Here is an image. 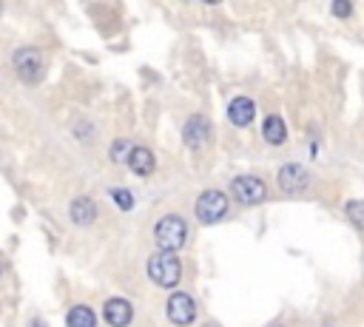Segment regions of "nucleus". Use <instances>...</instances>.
Listing matches in <instances>:
<instances>
[{
	"label": "nucleus",
	"instance_id": "1",
	"mask_svg": "<svg viewBox=\"0 0 364 327\" xmlns=\"http://www.w3.org/2000/svg\"><path fill=\"white\" fill-rule=\"evenodd\" d=\"M188 239V225L180 217H162L154 228V242L160 247V254H177L182 251V245Z\"/></svg>",
	"mask_w": 364,
	"mask_h": 327
},
{
	"label": "nucleus",
	"instance_id": "2",
	"mask_svg": "<svg viewBox=\"0 0 364 327\" xmlns=\"http://www.w3.org/2000/svg\"><path fill=\"white\" fill-rule=\"evenodd\" d=\"M148 276L160 287H174L182 276V265L177 254H154L148 259Z\"/></svg>",
	"mask_w": 364,
	"mask_h": 327
},
{
	"label": "nucleus",
	"instance_id": "3",
	"mask_svg": "<svg viewBox=\"0 0 364 327\" xmlns=\"http://www.w3.org/2000/svg\"><path fill=\"white\" fill-rule=\"evenodd\" d=\"M12 66L23 83H37L43 77V57L34 49H17L12 57Z\"/></svg>",
	"mask_w": 364,
	"mask_h": 327
},
{
	"label": "nucleus",
	"instance_id": "4",
	"mask_svg": "<svg viewBox=\"0 0 364 327\" xmlns=\"http://www.w3.org/2000/svg\"><path fill=\"white\" fill-rule=\"evenodd\" d=\"M228 214V197L222 191H205L197 199V219L205 225H214Z\"/></svg>",
	"mask_w": 364,
	"mask_h": 327
},
{
	"label": "nucleus",
	"instance_id": "5",
	"mask_svg": "<svg viewBox=\"0 0 364 327\" xmlns=\"http://www.w3.org/2000/svg\"><path fill=\"white\" fill-rule=\"evenodd\" d=\"M234 197L242 205H259L267 197V188L259 177H236L234 180Z\"/></svg>",
	"mask_w": 364,
	"mask_h": 327
},
{
	"label": "nucleus",
	"instance_id": "6",
	"mask_svg": "<svg viewBox=\"0 0 364 327\" xmlns=\"http://www.w3.org/2000/svg\"><path fill=\"white\" fill-rule=\"evenodd\" d=\"M168 319L174 322L177 327H188L191 322L197 319V304L188 293H174L168 299Z\"/></svg>",
	"mask_w": 364,
	"mask_h": 327
},
{
	"label": "nucleus",
	"instance_id": "7",
	"mask_svg": "<svg viewBox=\"0 0 364 327\" xmlns=\"http://www.w3.org/2000/svg\"><path fill=\"white\" fill-rule=\"evenodd\" d=\"M311 185V174L304 171L302 165H296V162H291V165H284L282 171H279V188L284 191V194H291V197H296V194H302L304 188Z\"/></svg>",
	"mask_w": 364,
	"mask_h": 327
},
{
	"label": "nucleus",
	"instance_id": "8",
	"mask_svg": "<svg viewBox=\"0 0 364 327\" xmlns=\"http://www.w3.org/2000/svg\"><path fill=\"white\" fill-rule=\"evenodd\" d=\"M182 137H185V145L194 148V151L202 148V145H208V140H210V123L205 117H199V114H194V117L185 123Z\"/></svg>",
	"mask_w": 364,
	"mask_h": 327
},
{
	"label": "nucleus",
	"instance_id": "9",
	"mask_svg": "<svg viewBox=\"0 0 364 327\" xmlns=\"http://www.w3.org/2000/svg\"><path fill=\"white\" fill-rule=\"evenodd\" d=\"M103 319L111 327H128L131 319H134V307L125 299H108L106 307H103Z\"/></svg>",
	"mask_w": 364,
	"mask_h": 327
},
{
	"label": "nucleus",
	"instance_id": "10",
	"mask_svg": "<svg viewBox=\"0 0 364 327\" xmlns=\"http://www.w3.org/2000/svg\"><path fill=\"white\" fill-rule=\"evenodd\" d=\"M125 162H128V168L137 177H148L151 171H154V165H157L154 162V154H151V148H145V145H131Z\"/></svg>",
	"mask_w": 364,
	"mask_h": 327
},
{
	"label": "nucleus",
	"instance_id": "11",
	"mask_svg": "<svg viewBox=\"0 0 364 327\" xmlns=\"http://www.w3.org/2000/svg\"><path fill=\"white\" fill-rule=\"evenodd\" d=\"M254 117H256V106H254V100L236 97V100H231V106H228V120H231L234 125H239V128L251 125Z\"/></svg>",
	"mask_w": 364,
	"mask_h": 327
},
{
	"label": "nucleus",
	"instance_id": "12",
	"mask_svg": "<svg viewBox=\"0 0 364 327\" xmlns=\"http://www.w3.org/2000/svg\"><path fill=\"white\" fill-rule=\"evenodd\" d=\"M94 219H97V205H94V199H74L71 202V222H77V225H91Z\"/></svg>",
	"mask_w": 364,
	"mask_h": 327
},
{
	"label": "nucleus",
	"instance_id": "13",
	"mask_svg": "<svg viewBox=\"0 0 364 327\" xmlns=\"http://www.w3.org/2000/svg\"><path fill=\"white\" fill-rule=\"evenodd\" d=\"M66 324H69V327H97V316H94L91 307L77 304V307H71V311H69Z\"/></svg>",
	"mask_w": 364,
	"mask_h": 327
},
{
	"label": "nucleus",
	"instance_id": "14",
	"mask_svg": "<svg viewBox=\"0 0 364 327\" xmlns=\"http://www.w3.org/2000/svg\"><path fill=\"white\" fill-rule=\"evenodd\" d=\"M265 140L271 143V145H282L287 140L284 123H282V117H276V114H271V117L265 120Z\"/></svg>",
	"mask_w": 364,
	"mask_h": 327
},
{
	"label": "nucleus",
	"instance_id": "15",
	"mask_svg": "<svg viewBox=\"0 0 364 327\" xmlns=\"http://www.w3.org/2000/svg\"><path fill=\"white\" fill-rule=\"evenodd\" d=\"M111 197H114V202H117V208H120V210H131V205H134V197L128 194V191L117 188V191H111Z\"/></svg>",
	"mask_w": 364,
	"mask_h": 327
},
{
	"label": "nucleus",
	"instance_id": "16",
	"mask_svg": "<svg viewBox=\"0 0 364 327\" xmlns=\"http://www.w3.org/2000/svg\"><path fill=\"white\" fill-rule=\"evenodd\" d=\"M128 151H131L128 143H123V140H120V143H114V145H111V160H114V162H125Z\"/></svg>",
	"mask_w": 364,
	"mask_h": 327
},
{
	"label": "nucleus",
	"instance_id": "17",
	"mask_svg": "<svg viewBox=\"0 0 364 327\" xmlns=\"http://www.w3.org/2000/svg\"><path fill=\"white\" fill-rule=\"evenodd\" d=\"M361 208H364V205L356 202V199L348 205V219L353 222V228H361V225H364V219H361Z\"/></svg>",
	"mask_w": 364,
	"mask_h": 327
},
{
	"label": "nucleus",
	"instance_id": "18",
	"mask_svg": "<svg viewBox=\"0 0 364 327\" xmlns=\"http://www.w3.org/2000/svg\"><path fill=\"white\" fill-rule=\"evenodd\" d=\"M353 12V6L348 3V0H336V3H333V14L336 17H348Z\"/></svg>",
	"mask_w": 364,
	"mask_h": 327
},
{
	"label": "nucleus",
	"instance_id": "19",
	"mask_svg": "<svg viewBox=\"0 0 364 327\" xmlns=\"http://www.w3.org/2000/svg\"><path fill=\"white\" fill-rule=\"evenodd\" d=\"M29 327H46V324H43V322H37V319H34V322H32Z\"/></svg>",
	"mask_w": 364,
	"mask_h": 327
},
{
	"label": "nucleus",
	"instance_id": "20",
	"mask_svg": "<svg viewBox=\"0 0 364 327\" xmlns=\"http://www.w3.org/2000/svg\"><path fill=\"white\" fill-rule=\"evenodd\" d=\"M208 327H219V324H208Z\"/></svg>",
	"mask_w": 364,
	"mask_h": 327
},
{
	"label": "nucleus",
	"instance_id": "21",
	"mask_svg": "<svg viewBox=\"0 0 364 327\" xmlns=\"http://www.w3.org/2000/svg\"><path fill=\"white\" fill-rule=\"evenodd\" d=\"M0 274H3V267H0Z\"/></svg>",
	"mask_w": 364,
	"mask_h": 327
}]
</instances>
